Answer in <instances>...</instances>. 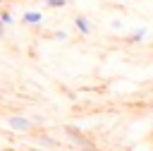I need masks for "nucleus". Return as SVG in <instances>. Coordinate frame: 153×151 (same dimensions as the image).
<instances>
[{
  "label": "nucleus",
  "instance_id": "nucleus-1",
  "mask_svg": "<svg viewBox=\"0 0 153 151\" xmlns=\"http://www.w3.org/2000/svg\"><path fill=\"white\" fill-rule=\"evenodd\" d=\"M7 127H10L12 132L26 134V132H31V129H33V122H31L29 117H24V115H12V117L7 120Z\"/></svg>",
  "mask_w": 153,
  "mask_h": 151
},
{
  "label": "nucleus",
  "instance_id": "nucleus-2",
  "mask_svg": "<svg viewBox=\"0 0 153 151\" xmlns=\"http://www.w3.org/2000/svg\"><path fill=\"white\" fill-rule=\"evenodd\" d=\"M22 22L24 24H31V26H38V24H43V12H36V10L24 12L22 14Z\"/></svg>",
  "mask_w": 153,
  "mask_h": 151
},
{
  "label": "nucleus",
  "instance_id": "nucleus-3",
  "mask_svg": "<svg viewBox=\"0 0 153 151\" xmlns=\"http://www.w3.org/2000/svg\"><path fill=\"white\" fill-rule=\"evenodd\" d=\"M74 26H76V31H79V34H84V36H88V34H91V22H88L84 14H76V17H74Z\"/></svg>",
  "mask_w": 153,
  "mask_h": 151
},
{
  "label": "nucleus",
  "instance_id": "nucleus-4",
  "mask_svg": "<svg viewBox=\"0 0 153 151\" xmlns=\"http://www.w3.org/2000/svg\"><path fill=\"white\" fill-rule=\"evenodd\" d=\"M146 36H148V26H141V29H136V31H134V34H131L129 38H131L134 43H139V41H143Z\"/></svg>",
  "mask_w": 153,
  "mask_h": 151
},
{
  "label": "nucleus",
  "instance_id": "nucleus-5",
  "mask_svg": "<svg viewBox=\"0 0 153 151\" xmlns=\"http://www.w3.org/2000/svg\"><path fill=\"white\" fill-rule=\"evenodd\" d=\"M0 24H5V26L12 24V14L10 12H0Z\"/></svg>",
  "mask_w": 153,
  "mask_h": 151
},
{
  "label": "nucleus",
  "instance_id": "nucleus-6",
  "mask_svg": "<svg viewBox=\"0 0 153 151\" xmlns=\"http://www.w3.org/2000/svg\"><path fill=\"white\" fill-rule=\"evenodd\" d=\"M45 5H48V7H65L67 0H45Z\"/></svg>",
  "mask_w": 153,
  "mask_h": 151
},
{
  "label": "nucleus",
  "instance_id": "nucleus-7",
  "mask_svg": "<svg viewBox=\"0 0 153 151\" xmlns=\"http://www.w3.org/2000/svg\"><path fill=\"white\" fill-rule=\"evenodd\" d=\"M110 26H112V29H115V31H120V29H122V22H120V19H115V22H112V24H110Z\"/></svg>",
  "mask_w": 153,
  "mask_h": 151
},
{
  "label": "nucleus",
  "instance_id": "nucleus-8",
  "mask_svg": "<svg viewBox=\"0 0 153 151\" xmlns=\"http://www.w3.org/2000/svg\"><path fill=\"white\" fill-rule=\"evenodd\" d=\"M41 144H45V146H55V141H53V139H48V137H43V139H41Z\"/></svg>",
  "mask_w": 153,
  "mask_h": 151
},
{
  "label": "nucleus",
  "instance_id": "nucleus-9",
  "mask_svg": "<svg viewBox=\"0 0 153 151\" xmlns=\"http://www.w3.org/2000/svg\"><path fill=\"white\" fill-rule=\"evenodd\" d=\"M55 38H60V41H65V38H67V31H57V34H55Z\"/></svg>",
  "mask_w": 153,
  "mask_h": 151
},
{
  "label": "nucleus",
  "instance_id": "nucleus-10",
  "mask_svg": "<svg viewBox=\"0 0 153 151\" xmlns=\"http://www.w3.org/2000/svg\"><path fill=\"white\" fill-rule=\"evenodd\" d=\"M5 36V24H0V38Z\"/></svg>",
  "mask_w": 153,
  "mask_h": 151
},
{
  "label": "nucleus",
  "instance_id": "nucleus-11",
  "mask_svg": "<svg viewBox=\"0 0 153 151\" xmlns=\"http://www.w3.org/2000/svg\"><path fill=\"white\" fill-rule=\"evenodd\" d=\"M41 2H45V0H41Z\"/></svg>",
  "mask_w": 153,
  "mask_h": 151
}]
</instances>
